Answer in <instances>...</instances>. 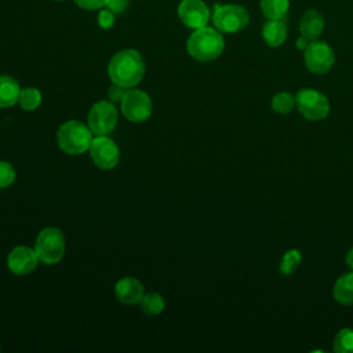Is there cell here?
<instances>
[{"instance_id": "1", "label": "cell", "mask_w": 353, "mask_h": 353, "mask_svg": "<svg viewBox=\"0 0 353 353\" xmlns=\"http://www.w3.org/2000/svg\"><path fill=\"white\" fill-rule=\"evenodd\" d=\"M108 73L112 83L125 88L135 87L145 74L142 55L131 48L116 52L108 65Z\"/></svg>"}, {"instance_id": "2", "label": "cell", "mask_w": 353, "mask_h": 353, "mask_svg": "<svg viewBox=\"0 0 353 353\" xmlns=\"http://www.w3.org/2000/svg\"><path fill=\"white\" fill-rule=\"evenodd\" d=\"M190 57L200 62H210L216 59L225 48V41L219 30L212 28H199L189 36L186 43Z\"/></svg>"}, {"instance_id": "3", "label": "cell", "mask_w": 353, "mask_h": 353, "mask_svg": "<svg viewBox=\"0 0 353 353\" xmlns=\"http://www.w3.org/2000/svg\"><path fill=\"white\" fill-rule=\"evenodd\" d=\"M92 131L79 120L63 123L57 132V142L61 150L68 154H81L90 149Z\"/></svg>"}, {"instance_id": "4", "label": "cell", "mask_w": 353, "mask_h": 353, "mask_svg": "<svg viewBox=\"0 0 353 353\" xmlns=\"http://www.w3.org/2000/svg\"><path fill=\"white\" fill-rule=\"evenodd\" d=\"M34 252L46 265L59 262L65 254V236L58 228H44L36 237Z\"/></svg>"}, {"instance_id": "5", "label": "cell", "mask_w": 353, "mask_h": 353, "mask_svg": "<svg viewBox=\"0 0 353 353\" xmlns=\"http://www.w3.org/2000/svg\"><path fill=\"white\" fill-rule=\"evenodd\" d=\"M250 21L248 11L239 4H216L214 8L212 22L221 33H237L243 30Z\"/></svg>"}, {"instance_id": "6", "label": "cell", "mask_w": 353, "mask_h": 353, "mask_svg": "<svg viewBox=\"0 0 353 353\" xmlns=\"http://www.w3.org/2000/svg\"><path fill=\"white\" fill-rule=\"evenodd\" d=\"M295 103L301 114L310 120H323L330 113V102L324 94L313 88H302L295 95Z\"/></svg>"}, {"instance_id": "7", "label": "cell", "mask_w": 353, "mask_h": 353, "mask_svg": "<svg viewBox=\"0 0 353 353\" xmlns=\"http://www.w3.org/2000/svg\"><path fill=\"white\" fill-rule=\"evenodd\" d=\"M120 103L123 114L132 123H143L152 114V99L141 90H127Z\"/></svg>"}, {"instance_id": "8", "label": "cell", "mask_w": 353, "mask_h": 353, "mask_svg": "<svg viewBox=\"0 0 353 353\" xmlns=\"http://www.w3.org/2000/svg\"><path fill=\"white\" fill-rule=\"evenodd\" d=\"M117 124V110L113 102L99 101L88 113V127L95 135H108Z\"/></svg>"}, {"instance_id": "9", "label": "cell", "mask_w": 353, "mask_h": 353, "mask_svg": "<svg viewBox=\"0 0 353 353\" xmlns=\"http://www.w3.org/2000/svg\"><path fill=\"white\" fill-rule=\"evenodd\" d=\"M305 65L312 73L323 74L327 73L334 62H335V54L332 48L325 41L313 40L309 43V46L305 48Z\"/></svg>"}, {"instance_id": "10", "label": "cell", "mask_w": 353, "mask_h": 353, "mask_svg": "<svg viewBox=\"0 0 353 353\" xmlns=\"http://www.w3.org/2000/svg\"><path fill=\"white\" fill-rule=\"evenodd\" d=\"M90 156L94 164L101 170H112L119 164L120 150L117 145L106 135H97L90 145Z\"/></svg>"}, {"instance_id": "11", "label": "cell", "mask_w": 353, "mask_h": 353, "mask_svg": "<svg viewBox=\"0 0 353 353\" xmlns=\"http://www.w3.org/2000/svg\"><path fill=\"white\" fill-rule=\"evenodd\" d=\"M178 17L188 28L199 29L207 25L210 10L203 0H182L178 6Z\"/></svg>"}, {"instance_id": "12", "label": "cell", "mask_w": 353, "mask_h": 353, "mask_svg": "<svg viewBox=\"0 0 353 353\" xmlns=\"http://www.w3.org/2000/svg\"><path fill=\"white\" fill-rule=\"evenodd\" d=\"M39 258L34 252V248L26 245H18L11 250L7 258L8 269L17 276H25L32 273L37 266Z\"/></svg>"}, {"instance_id": "13", "label": "cell", "mask_w": 353, "mask_h": 353, "mask_svg": "<svg viewBox=\"0 0 353 353\" xmlns=\"http://www.w3.org/2000/svg\"><path fill=\"white\" fill-rule=\"evenodd\" d=\"M116 298L125 305H135L141 302L145 295L142 283L134 277H123L114 285Z\"/></svg>"}, {"instance_id": "14", "label": "cell", "mask_w": 353, "mask_h": 353, "mask_svg": "<svg viewBox=\"0 0 353 353\" xmlns=\"http://www.w3.org/2000/svg\"><path fill=\"white\" fill-rule=\"evenodd\" d=\"M324 29V18L316 10H307L299 23V30L303 37L309 40H316Z\"/></svg>"}, {"instance_id": "15", "label": "cell", "mask_w": 353, "mask_h": 353, "mask_svg": "<svg viewBox=\"0 0 353 353\" xmlns=\"http://www.w3.org/2000/svg\"><path fill=\"white\" fill-rule=\"evenodd\" d=\"M262 37L270 47L281 46L287 39V26L281 19H270L262 28Z\"/></svg>"}, {"instance_id": "16", "label": "cell", "mask_w": 353, "mask_h": 353, "mask_svg": "<svg viewBox=\"0 0 353 353\" xmlns=\"http://www.w3.org/2000/svg\"><path fill=\"white\" fill-rule=\"evenodd\" d=\"M19 84L10 76H0V108H10L18 102Z\"/></svg>"}, {"instance_id": "17", "label": "cell", "mask_w": 353, "mask_h": 353, "mask_svg": "<svg viewBox=\"0 0 353 353\" xmlns=\"http://www.w3.org/2000/svg\"><path fill=\"white\" fill-rule=\"evenodd\" d=\"M334 298L342 305H353V270L335 281Z\"/></svg>"}, {"instance_id": "18", "label": "cell", "mask_w": 353, "mask_h": 353, "mask_svg": "<svg viewBox=\"0 0 353 353\" xmlns=\"http://www.w3.org/2000/svg\"><path fill=\"white\" fill-rule=\"evenodd\" d=\"M263 15L269 19H283L290 8L288 0H261L259 3Z\"/></svg>"}, {"instance_id": "19", "label": "cell", "mask_w": 353, "mask_h": 353, "mask_svg": "<svg viewBox=\"0 0 353 353\" xmlns=\"http://www.w3.org/2000/svg\"><path fill=\"white\" fill-rule=\"evenodd\" d=\"M139 303H141V309L143 310V313H146L149 316L160 314L164 310V307H165L164 298L160 294H157V292L145 294Z\"/></svg>"}, {"instance_id": "20", "label": "cell", "mask_w": 353, "mask_h": 353, "mask_svg": "<svg viewBox=\"0 0 353 353\" xmlns=\"http://www.w3.org/2000/svg\"><path fill=\"white\" fill-rule=\"evenodd\" d=\"M18 103L23 110H34L41 103V94L34 87L22 88L19 92Z\"/></svg>"}, {"instance_id": "21", "label": "cell", "mask_w": 353, "mask_h": 353, "mask_svg": "<svg viewBox=\"0 0 353 353\" xmlns=\"http://www.w3.org/2000/svg\"><path fill=\"white\" fill-rule=\"evenodd\" d=\"M301 261H302V254H301L299 250L285 251L283 258H281V262H280V272L284 276L292 274L296 270V268L299 266Z\"/></svg>"}, {"instance_id": "22", "label": "cell", "mask_w": 353, "mask_h": 353, "mask_svg": "<svg viewBox=\"0 0 353 353\" xmlns=\"http://www.w3.org/2000/svg\"><path fill=\"white\" fill-rule=\"evenodd\" d=\"M295 105V97H292L290 92H279L272 99V109L280 114L290 113Z\"/></svg>"}, {"instance_id": "23", "label": "cell", "mask_w": 353, "mask_h": 353, "mask_svg": "<svg viewBox=\"0 0 353 353\" xmlns=\"http://www.w3.org/2000/svg\"><path fill=\"white\" fill-rule=\"evenodd\" d=\"M334 350L338 353H353V330H341L334 339Z\"/></svg>"}, {"instance_id": "24", "label": "cell", "mask_w": 353, "mask_h": 353, "mask_svg": "<svg viewBox=\"0 0 353 353\" xmlns=\"http://www.w3.org/2000/svg\"><path fill=\"white\" fill-rule=\"evenodd\" d=\"M15 170L11 163L0 160V189L8 188L15 181Z\"/></svg>"}, {"instance_id": "25", "label": "cell", "mask_w": 353, "mask_h": 353, "mask_svg": "<svg viewBox=\"0 0 353 353\" xmlns=\"http://www.w3.org/2000/svg\"><path fill=\"white\" fill-rule=\"evenodd\" d=\"M114 12H112L109 8L108 10H102L98 15V23L102 29H110L114 23Z\"/></svg>"}, {"instance_id": "26", "label": "cell", "mask_w": 353, "mask_h": 353, "mask_svg": "<svg viewBox=\"0 0 353 353\" xmlns=\"http://www.w3.org/2000/svg\"><path fill=\"white\" fill-rule=\"evenodd\" d=\"M127 88L123 87V85H119V84H112L109 91H108V97L110 99V102H121L124 94H125Z\"/></svg>"}, {"instance_id": "27", "label": "cell", "mask_w": 353, "mask_h": 353, "mask_svg": "<svg viewBox=\"0 0 353 353\" xmlns=\"http://www.w3.org/2000/svg\"><path fill=\"white\" fill-rule=\"evenodd\" d=\"M74 3L84 10H99L106 6L108 0H74Z\"/></svg>"}, {"instance_id": "28", "label": "cell", "mask_w": 353, "mask_h": 353, "mask_svg": "<svg viewBox=\"0 0 353 353\" xmlns=\"http://www.w3.org/2000/svg\"><path fill=\"white\" fill-rule=\"evenodd\" d=\"M128 4H130V0H108L106 7H108L112 12L120 14V12H123V11L127 10Z\"/></svg>"}, {"instance_id": "29", "label": "cell", "mask_w": 353, "mask_h": 353, "mask_svg": "<svg viewBox=\"0 0 353 353\" xmlns=\"http://www.w3.org/2000/svg\"><path fill=\"white\" fill-rule=\"evenodd\" d=\"M307 46H309V39L301 36V37L296 40V47H298L299 50H305Z\"/></svg>"}, {"instance_id": "30", "label": "cell", "mask_w": 353, "mask_h": 353, "mask_svg": "<svg viewBox=\"0 0 353 353\" xmlns=\"http://www.w3.org/2000/svg\"><path fill=\"white\" fill-rule=\"evenodd\" d=\"M346 263H347V266L353 270V248H350V250L347 251V254H346Z\"/></svg>"}, {"instance_id": "31", "label": "cell", "mask_w": 353, "mask_h": 353, "mask_svg": "<svg viewBox=\"0 0 353 353\" xmlns=\"http://www.w3.org/2000/svg\"><path fill=\"white\" fill-rule=\"evenodd\" d=\"M58 1H62V0H58Z\"/></svg>"}]
</instances>
